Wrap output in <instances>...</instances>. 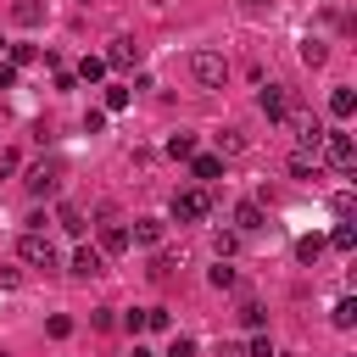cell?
Listing matches in <instances>:
<instances>
[{"mask_svg":"<svg viewBox=\"0 0 357 357\" xmlns=\"http://www.w3.org/2000/svg\"><path fill=\"white\" fill-rule=\"evenodd\" d=\"M329 212H335V218H351V212H357V201H351V190H340V195L329 201Z\"/></svg>","mask_w":357,"mask_h":357,"instance_id":"4dcf8cb0","label":"cell"},{"mask_svg":"<svg viewBox=\"0 0 357 357\" xmlns=\"http://www.w3.org/2000/svg\"><path fill=\"white\" fill-rule=\"evenodd\" d=\"M17 257L28 262V268H56V245H50V234L45 229H22V240H17Z\"/></svg>","mask_w":357,"mask_h":357,"instance_id":"277c9868","label":"cell"},{"mask_svg":"<svg viewBox=\"0 0 357 357\" xmlns=\"http://www.w3.org/2000/svg\"><path fill=\"white\" fill-rule=\"evenodd\" d=\"M45 335H50V340H67V335H73V318H67V312H50V318H45Z\"/></svg>","mask_w":357,"mask_h":357,"instance_id":"d4e9b609","label":"cell"},{"mask_svg":"<svg viewBox=\"0 0 357 357\" xmlns=\"http://www.w3.org/2000/svg\"><path fill=\"white\" fill-rule=\"evenodd\" d=\"M301 61H307V67H324V61H329V45H324V39H307V45H301Z\"/></svg>","mask_w":357,"mask_h":357,"instance_id":"7402d4cb","label":"cell"},{"mask_svg":"<svg viewBox=\"0 0 357 357\" xmlns=\"http://www.w3.org/2000/svg\"><path fill=\"white\" fill-rule=\"evenodd\" d=\"M56 218H61V229H67V234H84V212H78V206H61Z\"/></svg>","mask_w":357,"mask_h":357,"instance_id":"4316f807","label":"cell"},{"mask_svg":"<svg viewBox=\"0 0 357 357\" xmlns=\"http://www.w3.org/2000/svg\"><path fill=\"white\" fill-rule=\"evenodd\" d=\"M162 234H167V223H162V218H139V223L128 229V245H145V251H156V245H162Z\"/></svg>","mask_w":357,"mask_h":357,"instance_id":"ba28073f","label":"cell"},{"mask_svg":"<svg viewBox=\"0 0 357 357\" xmlns=\"http://www.w3.org/2000/svg\"><path fill=\"white\" fill-rule=\"evenodd\" d=\"M240 151H245V134L240 128H223L218 134V156H240Z\"/></svg>","mask_w":357,"mask_h":357,"instance_id":"d6986e66","label":"cell"},{"mask_svg":"<svg viewBox=\"0 0 357 357\" xmlns=\"http://www.w3.org/2000/svg\"><path fill=\"white\" fill-rule=\"evenodd\" d=\"M245 357H273V340H268V335H251V346H245Z\"/></svg>","mask_w":357,"mask_h":357,"instance_id":"d6a6232c","label":"cell"},{"mask_svg":"<svg viewBox=\"0 0 357 357\" xmlns=\"http://www.w3.org/2000/svg\"><path fill=\"white\" fill-rule=\"evenodd\" d=\"M123 106H128V89H123V84H112V89H106V106H100V112H123Z\"/></svg>","mask_w":357,"mask_h":357,"instance_id":"f546056e","label":"cell"},{"mask_svg":"<svg viewBox=\"0 0 357 357\" xmlns=\"http://www.w3.org/2000/svg\"><path fill=\"white\" fill-rule=\"evenodd\" d=\"M218 357H245V346H234V340H223V346H218Z\"/></svg>","mask_w":357,"mask_h":357,"instance_id":"f35d334b","label":"cell"},{"mask_svg":"<svg viewBox=\"0 0 357 357\" xmlns=\"http://www.w3.org/2000/svg\"><path fill=\"white\" fill-rule=\"evenodd\" d=\"M318 156H324L335 173H351V167H357V139H351L346 128H335V134L324 128V145H318Z\"/></svg>","mask_w":357,"mask_h":357,"instance_id":"3957f363","label":"cell"},{"mask_svg":"<svg viewBox=\"0 0 357 357\" xmlns=\"http://www.w3.org/2000/svg\"><path fill=\"white\" fill-rule=\"evenodd\" d=\"M257 106H262V117H268V123H290L296 95H290V84H268V89L257 95Z\"/></svg>","mask_w":357,"mask_h":357,"instance_id":"5b68a950","label":"cell"},{"mask_svg":"<svg viewBox=\"0 0 357 357\" xmlns=\"http://www.w3.org/2000/svg\"><path fill=\"white\" fill-rule=\"evenodd\" d=\"M329 112H335V117L346 123V117L357 112V95H351V89H335V95H329Z\"/></svg>","mask_w":357,"mask_h":357,"instance_id":"ac0fdd59","label":"cell"},{"mask_svg":"<svg viewBox=\"0 0 357 357\" xmlns=\"http://www.w3.org/2000/svg\"><path fill=\"white\" fill-rule=\"evenodd\" d=\"M167 156H178V162H190V156H195V134H184V128H178V134L167 139Z\"/></svg>","mask_w":357,"mask_h":357,"instance_id":"ffe728a7","label":"cell"},{"mask_svg":"<svg viewBox=\"0 0 357 357\" xmlns=\"http://www.w3.org/2000/svg\"><path fill=\"white\" fill-rule=\"evenodd\" d=\"M190 173H195V184H212V178H223V156H190Z\"/></svg>","mask_w":357,"mask_h":357,"instance_id":"8fae6325","label":"cell"},{"mask_svg":"<svg viewBox=\"0 0 357 357\" xmlns=\"http://www.w3.org/2000/svg\"><path fill=\"white\" fill-rule=\"evenodd\" d=\"M0 89H17V67L11 61H0Z\"/></svg>","mask_w":357,"mask_h":357,"instance_id":"74e56055","label":"cell"},{"mask_svg":"<svg viewBox=\"0 0 357 357\" xmlns=\"http://www.w3.org/2000/svg\"><path fill=\"white\" fill-rule=\"evenodd\" d=\"M145 329H167V312L162 307H145Z\"/></svg>","mask_w":357,"mask_h":357,"instance_id":"8d00e7d4","label":"cell"},{"mask_svg":"<svg viewBox=\"0 0 357 357\" xmlns=\"http://www.w3.org/2000/svg\"><path fill=\"white\" fill-rule=\"evenodd\" d=\"M162 357H195V340H190V335H173V340H167V351H162Z\"/></svg>","mask_w":357,"mask_h":357,"instance_id":"f1b7e54d","label":"cell"},{"mask_svg":"<svg viewBox=\"0 0 357 357\" xmlns=\"http://www.w3.org/2000/svg\"><path fill=\"white\" fill-rule=\"evenodd\" d=\"M73 78H78V84H100V78H106V56H84Z\"/></svg>","mask_w":357,"mask_h":357,"instance_id":"9a60e30c","label":"cell"},{"mask_svg":"<svg viewBox=\"0 0 357 357\" xmlns=\"http://www.w3.org/2000/svg\"><path fill=\"white\" fill-rule=\"evenodd\" d=\"M17 284H22V273H17L11 262H0V290H17Z\"/></svg>","mask_w":357,"mask_h":357,"instance_id":"d590c367","label":"cell"},{"mask_svg":"<svg viewBox=\"0 0 357 357\" xmlns=\"http://www.w3.org/2000/svg\"><path fill=\"white\" fill-rule=\"evenodd\" d=\"M28 61H39V50L33 45H11V67H28Z\"/></svg>","mask_w":357,"mask_h":357,"instance_id":"1f68e13d","label":"cell"},{"mask_svg":"<svg viewBox=\"0 0 357 357\" xmlns=\"http://www.w3.org/2000/svg\"><path fill=\"white\" fill-rule=\"evenodd\" d=\"M173 268H178L173 257H151V279H156V284H167V279H173Z\"/></svg>","mask_w":357,"mask_h":357,"instance_id":"83f0119b","label":"cell"},{"mask_svg":"<svg viewBox=\"0 0 357 357\" xmlns=\"http://www.w3.org/2000/svg\"><path fill=\"white\" fill-rule=\"evenodd\" d=\"M329 324H335V329H351V324H357V301H351V296H340V301H335V312H329Z\"/></svg>","mask_w":357,"mask_h":357,"instance_id":"e0dca14e","label":"cell"},{"mask_svg":"<svg viewBox=\"0 0 357 357\" xmlns=\"http://www.w3.org/2000/svg\"><path fill=\"white\" fill-rule=\"evenodd\" d=\"M296 257H301V262L312 268V262L324 257V240H318V234H301V240H296Z\"/></svg>","mask_w":357,"mask_h":357,"instance_id":"44dd1931","label":"cell"},{"mask_svg":"<svg viewBox=\"0 0 357 357\" xmlns=\"http://www.w3.org/2000/svg\"><path fill=\"white\" fill-rule=\"evenodd\" d=\"M251 229H262V201H240L234 206V234H251Z\"/></svg>","mask_w":357,"mask_h":357,"instance_id":"7c38bea8","label":"cell"},{"mask_svg":"<svg viewBox=\"0 0 357 357\" xmlns=\"http://www.w3.org/2000/svg\"><path fill=\"white\" fill-rule=\"evenodd\" d=\"M22 184H28V195H56L61 190V162H33Z\"/></svg>","mask_w":357,"mask_h":357,"instance_id":"8992f818","label":"cell"},{"mask_svg":"<svg viewBox=\"0 0 357 357\" xmlns=\"http://www.w3.org/2000/svg\"><path fill=\"white\" fill-rule=\"evenodd\" d=\"M0 45H6V39H0Z\"/></svg>","mask_w":357,"mask_h":357,"instance_id":"b9f144b4","label":"cell"},{"mask_svg":"<svg viewBox=\"0 0 357 357\" xmlns=\"http://www.w3.org/2000/svg\"><path fill=\"white\" fill-rule=\"evenodd\" d=\"M106 67H139V45H134V39H112Z\"/></svg>","mask_w":357,"mask_h":357,"instance_id":"30bf717a","label":"cell"},{"mask_svg":"<svg viewBox=\"0 0 357 357\" xmlns=\"http://www.w3.org/2000/svg\"><path fill=\"white\" fill-rule=\"evenodd\" d=\"M240 318H245V329H262V307H257V301H245V307H240Z\"/></svg>","mask_w":357,"mask_h":357,"instance_id":"e575fe53","label":"cell"},{"mask_svg":"<svg viewBox=\"0 0 357 357\" xmlns=\"http://www.w3.org/2000/svg\"><path fill=\"white\" fill-rule=\"evenodd\" d=\"M73 273H78V279L106 273V251H100V245H78V251H73Z\"/></svg>","mask_w":357,"mask_h":357,"instance_id":"9c48e42d","label":"cell"},{"mask_svg":"<svg viewBox=\"0 0 357 357\" xmlns=\"http://www.w3.org/2000/svg\"><path fill=\"white\" fill-rule=\"evenodd\" d=\"M212 212V184H184V190H173V218L178 223H201Z\"/></svg>","mask_w":357,"mask_h":357,"instance_id":"6da1fadb","label":"cell"},{"mask_svg":"<svg viewBox=\"0 0 357 357\" xmlns=\"http://www.w3.org/2000/svg\"><path fill=\"white\" fill-rule=\"evenodd\" d=\"M100 251H106V257L128 251V229H123V223H100Z\"/></svg>","mask_w":357,"mask_h":357,"instance_id":"5bb4252c","label":"cell"},{"mask_svg":"<svg viewBox=\"0 0 357 357\" xmlns=\"http://www.w3.org/2000/svg\"><path fill=\"white\" fill-rule=\"evenodd\" d=\"M134 357H156V351H151V346H139V340H134Z\"/></svg>","mask_w":357,"mask_h":357,"instance_id":"60d3db41","label":"cell"},{"mask_svg":"<svg viewBox=\"0 0 357 357\" xmlns=\"http://www.w3.org/2000/svg\"><path fill=\"white\" fill-rule=\"evenodd\" d=\"M11 22L39 28V22H45V0H11Z\"/></svg>","mask_w":357,"mask_h":357,"instance_id":"4fadbf2b","label":"cell"},{"mask_svg":"<svg viewBox=\"0 0 357 357\" xmlns=\"http://www.w3.org/2000/svg\"><path fill=\"white\" fill-rule=\"evenodd\" d=\"M290 123H296L301 151H312V156H318V145H324V123H318V112H290Z\"/></svg>","mask_w":357,"mask_h":357,"instance_id":"52a82bcc","label":"cell"},{"mask_svg":"<svg viewBox=\"0 0 357 357\" xmlns=\"http://www.w3.org/2000/svg\"><path fill=\"white\" fill-rule=\"evenodd\" d=\"M206 279H212L218 290H234V268H229V257H218V268H212Z\"/></svg>","mask_w":357,"mask_h":357,"instance_id":"484cf974","label":"cell"},{"mask_svg":"<svg viewBox=\"0 0 357 357\" xmlns=\"http://www.w3.org/2000/svg\"><path fill=\"white\" fill-rule=\"evenodd\" d=\"M329 245H335V251H351V245H357V229L340 218V223H335V234H329Z\"/></svg>","mask_w":357,"mask_h":357,"instance_id":"603a6c76","label":"cell"},{"mask_svg":"<svg viewBox=\"0 0 357 357\" xmlns=\"http://www.w3.org/2000/svg\"><path fill=\"white\" fill-rule=\"evenodd\" d=\"M240 6H245V11H262V6H273V0H240Z\"/></svg>","mask_w":357,"mask_h":357,"instance_id":"ab89813d","label":"cell"},{"mask_svg":"<svg viewBox=\"0 0 357 357\" xmlns=\"http://www.w3.org/2000/svg\"><path fill=\"white\" fill-rule=\"evenodd\" d=\"M212 251H218V257H234V251H240V234H234V229H218V234H212Z\"/></svg>","mask_w":357,"mask_h":357,"instance_id":"cb8c5ba5","label":"cell"},{"mask_svg":"<svg viewBox=\"0 0 357 357\" xmlns=\"http://www.w3.org/2000/svg\"><path fill=\"white\" fill-rule=\"evenodd\" d=\"M290 178H318V156L312 151H296L290 156Z\"/></svg>","mask_w":357,"mask_h":357,"instance_id":"2e32d148","label":"cell"},{"mask_svg":"<svg viewBox=\"0 0 357 357\" xmlns=\"http://www.w3.org/2000/svg\"><path fill=\"white\" fill-rule=\"evenodd\" d=\"M84 128H89V134H100V128H106V112H100V106H89V112H84Z\"/></svg>","mask_w":357,"mask_h":357,"instance_id":"836d02e7","label":"cell"},{"mask_svg":"<svg viewBox=\"0 0 357 357\" xmlns=\"http://www.w3.org/2000/svg\"><path fill=\"white\" fill-rule=\"evenodd\" d=\"M190 78H195L201 89H223V84H229V61H223V50H195V56H190Z\"/></svg>","mask_w":357,"mask_h":357,"instance_id":"7a4b0ae2","label":"cell"}]
</instances>
